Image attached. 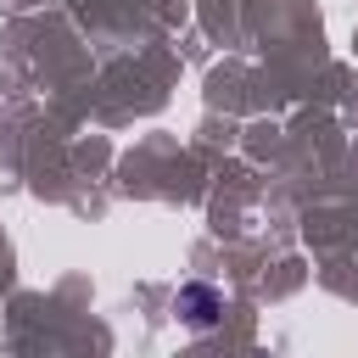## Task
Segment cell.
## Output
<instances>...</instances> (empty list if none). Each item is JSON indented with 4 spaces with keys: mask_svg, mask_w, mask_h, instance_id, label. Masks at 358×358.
Wrapping results in <instances>:
<instances>
[{
    "mask_svg": "<svg viewBox=\"0 0 358 358\" xmlns=\"http://www.w3.org/2000/svg\"><path fill=\"white\" fill-rule=\"evenodd\" d=\"M218 308H224V302H218L213 285H185V291H179V313H185L196 330H207V324L218 319Z\"/></svg>",
    "mask_w": 358,
    "mask_h": 358,
    "instance_id": "6da1fadb",
    "label": "cell"
}]
</instances>
